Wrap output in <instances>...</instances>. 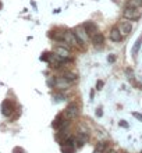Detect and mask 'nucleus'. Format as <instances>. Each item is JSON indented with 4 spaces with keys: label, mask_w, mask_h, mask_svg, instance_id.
I'll use <instances>...</instances> for the list:
<instances>
[{
    "label": "nucleus",
    "mask_w": 142,
    "mask_h": 153,
    "mask_svg": "<svg viewBox=\"0 0 142 153\" xmlns=\"http://www.w3.org/2000/svg\"><path fill=\"white\" fill-rule=\"evenodd\" d=\"M123 16H124V18L128 21H138L139 18H141L142 13L139 8H135V7H130V6H127L126 8H124V11H123Z\"/></svg>",
    "instance_id": "f257e3e1"
},
{
    "label": "nucleus",
    "mask_w": 142,
    "mask_h": 153,
    "mask_svg": "<svg viewBox=\"0 0 142 153\" xmlns=\"http://www.w3.org/2000/svg\"><path fill=\"white\" fill-rule=\"evenodd\" d=\"M118 31H120V33H121V36H127V35H130V32L132 31V24H131L128 20H121L120 22H118L117 25Z\"/></svg>",
    "instance_id": "f03ea898"
},
{
    "label": "nucleus",
    "mask_w": 142,
    "mask_h": 153,
    "mask_svg": "<svg viewBox=\"0 0 142 153\" xmlns=\"http://www.w3.org/2000/svg\"><path fill=\"white\" fill-rule=\"evenodd\" d=\"M78 113H80V110H78V106L75 105V103H71V105L67 106V109L64 110V118H67V120H73V118H75V117L78 116Z\"/></svg>",
    "instance_id": "7ed1b4c3"
},
{
    "label": "nucleus",
    "mask_w": 142,
    "mask_h": 153,
    "mask_svg": "<svg viewBox=\"0 0 142 153\" xmlns=\"http://www.w3.org/2000/svg\"><path fill=\"white\" fill-rule=\"evenodd\" d=\"M74 33L77 35L80 42H88V40L91 39V36L88 35V32H86V29L84 28V25H78L77 28L74 29Z\"/></svg>",
    "instance_id": "20e7f679"
},
{
    "label": "nucleus",
    "mask_w": 142,
    "mask_h": 153,
    "mask_svg": "<svg viewBox=\"0 0 142 153\" xmlns=\"http://www.w3.org/2000/svg\"><path fill=\"white\" fill-rule=\"evenodd\" d=\"M63 42H65V43H68L70 46H78V43H80V39L77 38V35L74 32H70V31H67V32L64 33V40Z\"/></svg>",
    "instance_id": "39448f33"
},
{
    "label": "nucleus",
    "mask_w": 142,
    "mask_h": 153,
    "mask_svg": "<svg viewBox=\"0 0 142 153\" xmlns=\"http://www.w3.org/2000/svg\"><path fill=\"white\" fill-rule=\"evenodd\" d=\"M54 52H56V54L59 57H61V59H68L70 57V49L67 45H59V46H56L54 48Z\"/></svg>",
    "instance_id": "423d86ee"
},
{
    "label": "nucleus",
    "mask_w": 142,
    "mask_h": 153,
    "mask_svg": "<svg viewBox=\"0 0 142 153\" xmlns=\"http://www.w3.org/2000/svg\"><path fill=\"white\" fill-rule=\"evenodd\" d=\"M13 111H14V105H13L10 100H4L3 103H1V114L8 117L13 114Z\"/></svg>",
    "instance_id": "0eeeda50"
},
{
    "label": "nucleus",
    "mask_w": 142,
    "mask_h": 153,
    "mask_svg": "<svg viewBox=\"0 0 142 153\" xmlns=\"http://www.w3.org/2000/svg\"><path fill=\"white\" fill-rule=\"evenodd\" d=\"M82 25H84V28L86 29V32H88V35H89L91 38L99 32V31H97L96 24H95V22H92V21H86L85 24H82Z\"/></svg>",
    "instance_id": "6e6552de"
},
{
    "label": "nucleus",
    "mask_w": 142,
    "mask_h": 153,
    "mask_svg": "<svg viewBox=\"0 0 142 153\" xmlns=\"http://www.w3.org/2000/svg\"><path fill=\"white\" fill-rule=\"evenodd\" d=\"M109 38H110V40H113V42H120V40L123 39L121 33H120L117 27L112 28V31H110V33H109Z\"/></svg>",
    "instance_id": "1a4fd4ad"
},
{
    "label": "nucleus",
    "mask_w": 142,
    "mask_h": 153,
    "mask_svg": "<svg viewBox=\"0 0 142 153\" xmlns=\"http://www.w3.org/2000/svg\"><path fill=\"white\" fill-rule=\"evenodd\" d=\"M86 141H88V135H86V132H78L77 135H75V141L77 142L78 146H82L84 143H86Z\"/></svg>",
    "instance_id": "9d476101"
},
{
    "label": "nucleus",
    "mask_w": 142,
    "mask_h": 153,
    "mask_svg": "<svg viewBox=\"0 0 142 153\" xmlns=\"http://www.w3.org/2000/svg\"><path fill=\"white\" fill-rule=\"evenodd\" d=\"M70 85H71V82H70L68 79H65L64 76H61V78H59V79L56 81V86H57V88H60V89L68 88Z\"/></svg>",
    "instance_id": "9b49d317"
},
{
    "label": "nucleus",
    "mask_w": 142,
    "mask_h": 153,
    "mask_svg": "<svg viewBox=\"0 0 142 153\" xmlns=\"http://www.w3.org/2000/svg\"><path fill=\"white\" fill-rule=\"evenodd\" d=\"M141 43H142V36H139L138 39H137V42L134 43V46H132V50H131V53H132V56H137L139 52V48H141Z\"/></svg>",
    "instance_id": "f8f14e48"
},
{
    "label": "nucleus",
    "mask_w": 142,
    "mask_h": 153,
    "mask_svg": "<svg viewBox=\"0 0 142 153\" xmlns=\"http://www.w3.org/2000/svg\"><path fill=\"white\" fill-rule=\"evenodd\" d=\"M91 39H92V43H94L95 46H97V45H102V43H103L105 38H103V35H102V33L97 32L96 35H94V36L91 38Z\"/></svg>",
    "instance_id": "ddd939ff"
},
{
    "label": "nucleus",
    "mask_w": 142,
    "mask_h": 153,
    "mask_svg": "<svg viewBox=\"0 0 142 153\" xmlns=\"http://www.w3.org/2000/svg\"><path fill=\"white\" fill-rule=\"evenodd\" d=\"M128 6L135 8H141L142 7V0H128Z\"/></svg>",
    "instance_id": "4468645a"
},
{
    "label": "nucleus",
    "mask_w": 142,
    "mask_h": 153,
    "mask_svg": "<svg viewBox=\"0 0 142 153\" xmlns=\"http://www.w3.org/2000/svg\"><path fill=\"white\" fill-rule=\"evenodd\" d=\"M65 78V79H68L70 82H73V81L77 79V74L74 73H70V71H67V73H64V75H63Z\"/></svg>",
    "instance_id": "2eb2a0df"
},
{
    "label": "nucleus",
    "mask_w": 142,
    "mask_h": 153,
    "mask_svg": "<svg viewBox=\"0 0 142 153\" xmlns=\"http://www.w3.org/2000/svg\"><path fill=\"white\" fill-rule=\"evenodd\" d=\"M106 149H107V143H105V142H100V143H97L95 152H105Z\"/></svg>",
    "instance_id": "dca6fc26"
},
{
    "label": "nucleus",
    "mask_w": 142,
    "mask_h": 153,
    "mask_svg": "<svg viewBox=\"0 0 142 153\" xmlns=\"http://www.w3.org/2000/svg\"><path fill=\"white\" fill-rule=\"evenodd\" d=\"M61 152L63 153H73L74 148H71V146H63V148H61Z\"/></svg>",
    "instance_id": "f3484780"
},
{
    "label": "nucleus",
    "mask_w": 142,
    "mask_h": 153,
    "mask_svg": "<svg viewBox=\"0 0 142 153\" xmlns=\"http://www.w3.org/2000/svg\"><path fill=\"white\" fill-rule=\"evenodd\" d=\"M102 88H103V81H97L96 89H102Z\"/></svg>",
    "instance_id": "a211bd4d"
},
{
    "label": "nucleus",
    "mask_w": 142,
    "mask_h": 153,
    "mask_svg": "<svg viewBox=\"0 0 142 153\" xmlns=\"http://www.w3.org/2000/svg\"><path fill=\"white\" fill-rule=\"evenodd\" d=\"M120 125H121L123 128H128V124H127V123H126V121H124V120H123V121H120Z\"/></svg>",
    "instance_id": "6ab92c4d"
},
{
    "label": "nucleus",
    "mask_w": 142,
    "mask_h": 153,
    "mask_svg": "<svg viewBox=\"0 0 142 153\" xmlns=\"http://www.w3.org/2000/svg\"><path fill=\"white\" fill-rule=\"evenodd\" d=\"M14 153H24V150L20 149V148H16V149H14Z\"/></svg>",
    "instance_id": "aec40b11"
},
{
    "label": "nucleus",
    "mask_w": 142,
    "mask_h": 153,
    "mask_svg": "<svg viewBox=\"0 0 142 153\" xmlns=\"http://www.w3.org/2000/svg\"><path fill=\"white\" fill-rule=\"evenodd\" d=\"M134 117H137L138 120H142V116L141 114H138V113H134Z\"/></svg>",
    "instance_id": "412c9836"
},
{
    "label": "nucleus",
    "mask_w": 142,
    "mask_h": 153,
    "mask_svg": "<svg viewBox=\"0 0 142 153\" xmlns=\"http://www.w3.org/2000/svg\"><path fill=\"white\" fill-rule=\"evenodd\" d=\"M96 114H97V116H99V117H100V116H102V114H103V113H102V110L99 109V110H96Z\"/></svg>",
    "instance_id": "4be33fe9"
},
{
    "label": "nucleus",
    "mask_w": 142,
    "mask_h": 153,
    "mask_svg": "<svg viewBox=\"0 0 142 153\" xmlns=\"http://www.w3.org/2000/svg\"><path fill=\"white\" fill-rule=\"evenodd\" d=\"M114 60H116V59H114V56H110V57H109V61H112V63H113Z\"/></svg>",
    "instance_id": "5701e85b"
},
{
    "label": "nucleus",
    "mask_w": 142,
    "mask_h": 153,
    "mask_svg": "<svg viewBox=\"0 0 142 153\" xmlns=\"http://www.w3.org/2000/svg\"><path fill=\"white\" fill-rule=\"evenodd\" d=\"M110 153H116V152H110Z\"/></svg>",
    "instance_id": "b1692460"
},
{
    "label": "nucleus",
    "mask_w": 142,
    "mask_h": 153,
    "mask_svg": "<svg viewBox=\"0 0 142 153\" xmlns=\"http://www.w3.org/2000/svg\"><path fill=\"white\" fill-rule=\"evenodd\" d=\"M0 7H1V3H0Z\"/></svg>",
    "instance_id": "393cba45"
}]
</instances>
